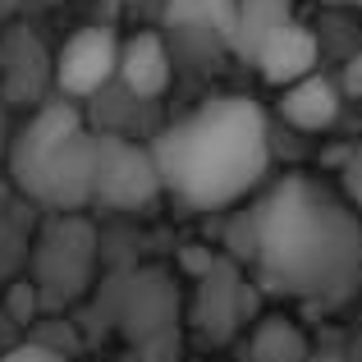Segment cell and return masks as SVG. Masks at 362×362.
Segmentation results:
<instances>
[{
    "mask_svg": "<svg viewBox=\"0 0 362 362\" xmlns=\"http://www.w3.org/2000/svg\"><path fill=\"white\" fill-rule=\"evenodd\" d=\"M308 339L289 317H266L252 330V362H308Z\"/></svg>",
    "mask_w": 362,
    "mask_h": 362,
    "instance_id": "cell-11",
    "label": "cell"
},
{
    "mask_svg": "<svg viewBox=\"0 0 362 362\" xmlns=\"http://www.w3.org/2000/svg\"><path fill=\"white\" fill-rule=\"evenodd\" d=\"M156 193H160V175H156V165H151V151L101 133L92 202L110 206V211H133V206H147Z\"/></svg>",
    "mask_w": 362,
    "mask_h": 362,
    "instance_id": "cell-4",
    "label": "cell"
},
{
    "mask_svg": "<svg viewBox=\"0 0 362 362\" xmlns=\"http://www.w3.org/2000/svg\"><path fill=\"white\" fill-rule=\"evenodd\" d=\"M0 362H64L55 349H46V344H18V349H9Z\"/></svg>",
    "mask_w": 362,
    "mask_h": 362,
    "instance_id": "cell-14",
    "label": "cell"
},
{
    "mask_svg": "<svg viewBox=\"0 0 362 362\" xmlns=\"http://www.w3.org/2000/svg\"><path fill=\"white\" fill-rule=\"evenodd\" d=\"M97 147L101 133L83 124L74 101L42 106L18 129L9 147V179L18 193L55 211H78L92 202V179H97Z\"/></svg>",
    "mask_w": 362,
    "mask_h": 362,
    "instance_id": "cell-3",
    "label": "cell"
},
{
    "mask_svg": "<svg viewBox=\"0 0 362 362\" xmlns=\"http://www.w3.org/2000/svg\"><path fill=\"white\" fill-rule=\"evenodd\" d=\"M193 5L206 14V23L216 28V37L230 42V33H234V5H239V0H193Z\"/></svg>",
    "mask_w": 362,
    "mask_h": 362,
    "instance_id": "cell-13",
    "label": "cell"
},
{
    "mask_svg": "<svg viewBox=\"0 0 362 362\" xmlns=\"http://www.w3.org/2000/svg\"><path fill=\"white\" fill-rule=\"evenodd\" d=\"M239 275H234V266L225 262H211L202 275V330L211 339H225L234 326H239Z\"/></svg>",
    "mask_w": 362,
    "mask_h": 362,
    "instance_id": "cell-9",
    "label": "cell"
},
{
    "mask_svg": "<svg viewBox=\"0 0 362 362\" xmlns=\"http://www.w3.org/2000/svg\"><path fill=\"white\" fill-rule=\"evenodd\" d=\"M317 51H321L317 33L289 18L284 28H275V33L262 42V51L252 55V64L262 69V78L271 83V88H284V83H293V78H303V74L317 69Z\"/></svg>",
    "mask_w": 362,
    "mask_h": 362,
    "instance_id": "cell-6",
    "label": "cell"
},
{
    "mask_svg": "<svg viewBox=\"0 0 362 362\" xmlns=\"http://www.w3.org/2000/svg\"><path fill=\"white\" fill-rule=\"evenodd\" d=\"M147 151L160 175V193H175L197 211H221L239 202L271 170L266 115L243 92L211 97L193 115L170 124Z\"/></svg>",
    "mask_w": 362,
    "mask_h": 362,
    "instance_id": "cell-2",
    "label": "cell"
},
{
    "mask_svg": "<svg viewBox=\"0 0 362 362\" xmlns=\"http://www.w3.org/2000/svg\"><path fill=\"white\" fill-rule=\"evenodd\" d=\"M115 74L133 97H160L170 88V51L156 33H138L129 42H119Z\"/></svg>",
    "mask_w": 362,
    "mask_h": 362,
    "instance_id": "cell-8",
    "label": "cell"
},
{
    "mask_svg": "<svg viewBox=\"0 0 362 362\" xmlns=\"http://www.w3.org/2000/svg\"><path fill=\"white\" fill-rule=\"evenodd\" d=\"M115 55H119V37L110 28H83L55 55V88L64 97H92L115 78Z\"/></svg>",
    "mask_w": 362,
    "mask_h": 362,
    "instance_id": "cell-5",
    "label": "cell"
},
{
    "mask_svg": "<svg viewBox=\"0 0 362 362\" xmlns=\"http://www.w3.org/2000/svg\"><path fill=\"white\" fill-rule=\"evenodd\" d=\"M354 5H362V0H354Z\"/></svg>",
    "mask_w": 362,
    "mask_h": 362,
    "instance_id": "cell-16",
    "label": "cell"
},
{
    "mask_svg": "<svg viewBox=\"0 0 362 362\" xmlns=\"http://www.w3.org/2000/svg\"><path fill=\"white\" fill-rule=\"evenodd\" d=\"M266 289L298 303H335L362 280V216L308 175L271 188L252 221V247Z\"/></svg>",
    "mask_w": 362,
    "mask_h": 362,
    "instance_id": "cell-1",
    "label": "cell"
},
{
    "mask_svg": "<svg viewBox=\"0 0 362 362\" xmlns=\"http://www.w3.org/2000/svg\"><path fill=\"white\" fill-rule=\"evenodd\" d=\"M339 188H344V202L362 216V147L349 151L344 170H339Z\"/></svg>",
    "mask_w": 362,
    "mask_h": 362,
    "instance_id": "cell-12",
    "label": "cell"
},
{
    "mask_svg": "<svg viewBox=\"0 0 362 362\" xmlns=\"http://www.w3.org/2000/svg\"><path fill=\"white\" fill-rule=\"evenodd\" d=\"M289 18H293V0H239V5H234V33H230L234 55L252 60L266 37H271L275 28H284Z\"/></svg>",
    "mask_w": 362,
    "mask_h": 362,
    "instance_id": "cell-10",
    "label": "cell"
},
{
    "mask_svg": "<svg viewBox=\"0 0 362 362\" xmlns=\"http://www.w3.org/2000/svg\"><path fill=\"white\" fill-rule=\"evenodd\" d=\"M339 97H344V92L312 69V74H303V78H293V83L280 88V115L303 133H321L339 119V106H344Z\"/></svg>",
    "mask_w": 362,
    "mask_h": 362,
    "instance_id": "cell-7",
    "label": "cell"
},
{
    "mask_svg": "<svg viewBox=\"0 0 362 362\" xmlns=\"http://www.w3.org/2000/svg\"><path fill=\"white\" fill-rule=\"evenodd\" d=\"M339 92H349V97H362V51H358V55H349L344 78H339Z\"/></svg>",
    "mask_w": 362,
    "mask_h": 362,
    "instance_id": "cell-15",
    "label": "cell"
}]
</instances>
